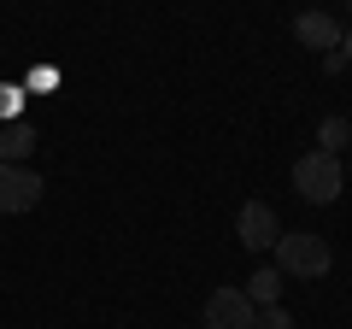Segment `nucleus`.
<instances>
[{
	"label": "nucleus",
	"mask_w": 352,
	"mask_h": 329,
	"mask_svg": "<svg viewBox=\"0 0 352 329\" xmlns=\"http://www.w3.org/2000/svg\"><path fill=\"white\" fill-rule=\"evenodd\" d=\"M276 270L282 277H329V265H335V253H329V241L323 235H311V229H282L276 235Z\"/></svg>",
	"instance_id": "obj_1"
},
{
	"label": "nucleus",
	"mask_w": 352,
	"mask_h": 329,
	"mask_svg": "<svg viewBox=\"0 0 352 329\" xmlns=\"http://www.w3.org/2000/svg\"><path fill=\"white\" fill-rule=\"evenodd\" d=\"M294 189H300L311 206H329V200H340V189H346V171H340L335 153L311 147V153L294 159Z\"/></svg>",
	"instance_id": "obj_2"
},
{
	"label": "nucleus",
	"mask_w": 352,
	"mask_h": 329,
	"mask_svg": "<svg viewBox=\"0 0 352 329\" xmlns=\"http://www.w3.org/2000/svg\"><path fill=\"white\" fill-rule=\"evenodd\" d=\"M41 194H47V182H41L30 164H0V212H6V217L36 212Z\"/></svg>",
	"instance_id": "obj_3"
},
{
	"label": "nucleus",
	"mask_w": 352,
	"mask_h": 329,
	"mask_svg": "<svg viewBox=\"0 0 352 329\" xmlns=\"http://www.w3.org/2000/svg\"><path fill=\"white\" fill-rule=\"evenodd\" d=\"M206 329H258V306L241 288H212L206 294Z\"/></svg>",
	"instance_id": "obj_4"
},
{
	"label": "nucleus",
	"mask_w": 352,
	"mask_h": 329,
	"mask_svg": "<svg viewBox=\"0 0 352 329\" xmlns=\"http://www.w3.org/2000/svg\"><path fill=\"white\" fill-rule=\"evenodd\" d=\"M235 235H241V247H247V253H270V247H276V235H282V224H276V212H270L264 200H247V206L235 212Z\"/></svg>",
	"instance_id": "obj_5"
},
{
	"label": "nucleus",
	"mask_w": 352,
	"mask_h": 329,
	"mask_svg": "<svg viewBox=\"0 0 352 329\" xmlns=\"http://www.w3.org/2000/svg\"><path fill=\"white\" fill-rule=\"evenodd\" d=\"M294 36H300L305 47H323V53H335V47H340V24H335L329 12H317V6L294 18Z\"/></svg>",
	"instance_id": "obj_6"
},
{
	"label": "nucleus",
	"mask_w": 352,
	"mask_h": 329,
	"mask_svg": "<svg viewBox=\"0 0 352 329\" xmlns=\"http://www.w3.org/2000/svg\"><path fill=\"white\" fill-rule=\"evenodd\" d=\"M241 294H247L252 306H276V300H282V270H276V265L252 270V277H247V288H241Z\"/></svg>",
	"instance_id": "obj_7"
},
{
	"label": "nucleus",
	"mask_w": 352,
	"mask_h": 329,
	"mask_svg": "<svg viewBox=\"0 0 352 329\" xmlns=\"http://www.w3.org/2000/svg\"><path fill=\"white\" fill-rule=\"evenodd\" d=\"M30 147H36V129L30 124H6V136H0V164H24Z\"/></svg>",
	"instance_id": "obj_8"
},
{
	"label": "nucleus",
	"mask_w": 352,
	"mask_h": 329,
	"mask_svg": "<svg viewBox=\"0 0 352 329\" xmlns=\"http://www.w3.org/2000/svg\"><path fill=\"white\" fill-rule=\"evenodd\" d=\"M346 141H352V124H346V118H323V129H317V147L340 159V147H346Z\"/></svg>",
	"instance_id": "obj_9"
},
{
	"label": "nucleus",
	"mask_w": 352,
	"mask_h": 329,
	"mask_svg": "<svg viewBox=\"0 0 352 329\" xmlns=\"http://www.w3.org/2000/svg\"><path fill=\"white\" fill-rule=\"evenodd\" d=\"M258 329H294V317L282 306H258Z\"/></svg>",
	"instance_id": "obj_10"
},
{
	"label": "nucleus",
	"mask_w": 352,
	"mask_h": 329,
	"mask_svg": "<svg viewBox=\"0 0 352 329\" xmlns=\"http://www.w3.org/2000/svg\"><path fill=\"white\" fill-rule=\"evenodd\" d=\"M340 59L352 65V30H346V36H340Z\"/></svg>",
	"instance_id": "obj_11"
},
{
	"label": "nucleus",
	"mask_w": 352,
	"mask_h": 329,
	"mask_svg": "<svg viewBox=\"0 0 352 329\" xmlns=\"http://www.w3.org/2000/svg\"><path fill=\"white\" fill-rule=\"evenodd\" d=\"M346 12H352V0H346Z\"/></svg>",
	"instance_id": "obj_12"
}]
</instances>
